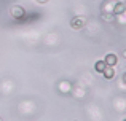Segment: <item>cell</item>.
Wrapping results in <instances>:
<instances>
[{"label":"cell","instance_id":"13","mask_svg":"<svg viewBox=\"0 0 126 121\" xmlns=\"http://www.w3.org/2000/svg\"><path fill=\"white\" fill-rule=\"evenodd\" d=\"M0 121H3V120H2V116H0Z\"/></svg>","mask_w":126,"mask_h":121},{"label":"cell","instance_id":"1","mask_svg":"<svg viewBox=\"0 0 126 121\" xmlns=\"http://www.w3.org/2000/svg\"><path fill=\"white\" fill-rule=\"evenodd\" d=\"M72 88H74V84H72L70 81H67V80H62V81L58 83V91L61 94H70Z\"/></svg>","mask_w":126,"mask_h":121},{"label":"cell","instance_id":"4","mask_svg":"<svg viewBox=\"0 0 126 121\" xmlns=\"http://www.w3.org/2000/svg\"><path fill=\"white\" fill-rule=\"evenodd\" d=\"M24 14H26V10L21 8V6H13V8H11V16H13V18L22 19V18H24Z\"/></svg>","mask_w":126,"mask_h":121},{"label":"cell","instance_id":"11","mask_svg":"<svg viewBox=\"0 0 126 121\" xmlns=\"http://www.w3.org/2000/svg\"><path fill=\"white\" fill-rule=\"evenodd\" d=\"M38 2H40V3H45V2H48V0H38Z\"/></svg>","mask_w":126,"mask_h":121},{"label":"cell","instance_id":"8","mask_svg":"<svg viewBox=\"0 0 126 121\" xmlns=\"http://www.w3.org/2000/svg\"><path fill=\"white\" fill-rule=\"evenodd\" d=\"M126 11V8H125V3L123 2H117L115 3V6H113V14H121V13H125Z\"/></svg>","mask_w":126,"mask_h":121},{"label":"cell","instance_id":"5","mask_svg":"<svg viewBox=\"0 0 126 121\" xmlns=\"http://www.w3.org/2000/svg\"><path fill=\"white\" fill-rule=\"evenodd\" d=\"M115 3L117 2H113V0H105L104 2V5H102V13H112L113 14V6H115Z\"/></svg>","mask_w":126,"mask_h":121},{"label":"cell","instance_id":"14","mask_svg":"<svg viewBox=\"0 0 126 121\" xmlns=\"http://www.w3.org/2000/svg\"><path fill=\"white\" fill-rule=\"evenodd\" d=\"M123 121H126V118H125V120H123Z\"/></svg>","mask_w":126,"mask_h":121},{"label":"cell","instance_id":"10","mask_svg":"<svg viewBox=\"0 0 126 121\" xmlns=\"http://www.w3.org/2000/svg\"><path fill=\"white\" fill-rule=\"evenodd\" d=\"M121 83L126 84V72H123V77H121Z\"/></svg>","mask_w":126,"mask_h":121},{"label":"cell","instance_id":"3","mask_svg":"<svg viewBox=\"0 0 126 121\" xmlns=\"http://www.w3.org/2000/svg\"><path fill=\"white\" fill-rule=\"evenodd\" d=\"M104 62L109 65V67H115V65L118 64V56L113 54V53H110V54H107V56L104 57Z\"/></svg>","mask_w":126,"mask_h":121},{"label":"cell","instance_id":"2","mask_svg":"<svg viewBox=\"0 0 126 121\" xmlns=\"http://www.w3.org/2000/svg\"><path fill=\"white\" fill-rule=\"evenodd\" d=\"M70 27L75 29V30H80V29L85 27V18H74L70 21Z\"/></svg>","mask_w":126,"mask_h":121},{"label":"cell","instance_id":"6","mask_svg":"<svg viewBox=\"0 0 126 121\" xmlns=\"http://www.w3.org/2000/svg\"><path fill=\"white\" fill-rule=\"evenodd\" d=\"M115 108H117V112H126V99L117 97L115 99Z\"/></svg>","mask_w":126,"mask_h":121},{"label":"cell","instance_id":"9","mask_svg":"<svg viewBox=\"0 0 126 121\" xmlns=\"http://www.w3.org/2000/svg\"><path fill=\"white\" fill-rule=\"evenodd\" d=\"M105 67H107V64H105L104 61H97V62L94 64V70H96V72H99V73H102Z\"/></svg>","mask_w":126,"mask_h":121},{"label":"cell","instance_id":"12","mask_svg":"<svg viewBox=\"0 0 126 121\" xmlns=\"http://www.w3.org/2000/svg\"><path fill=\"white\" fill-rule=\"evenodd\" d=\"M123 56H125V57H126V51H123Z\"/></svg>","mask_w":126,"mask_h":121},{"label":"cell","instance_id":"7","mask_svg":"<svg viewBox=\"0 0 126 121\" xmlns=\"http://www.w3.org/2000/svg\"><path fill=\"white\" fill-rule=\"evenodd\" d=\"M102 75H104L105 80H113V78H115V68L107 65V67L104 68V72H102Z\"/></svg>","mask_w":126,"mask_h":121}]
</instances>
